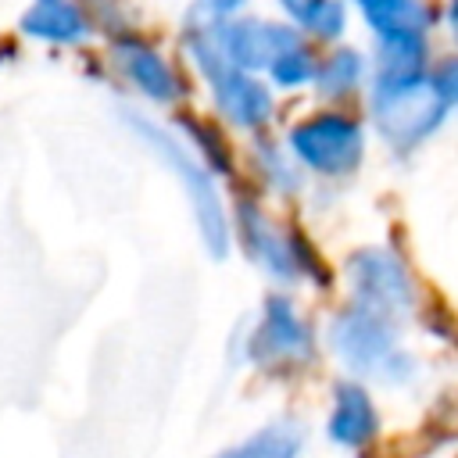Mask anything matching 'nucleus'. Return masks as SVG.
Returning a JSON list of instances; mask_svg holds the SVG:
<instances>
[{
	"label": "nucleus",
	"instance_id": "1a4fd4ad",
	"mask_svg": "<svg viewBox=\"0 0 458 458\" xmlns=\"http://www.w3.org/2000/svg\"><path fill=\"white\" fill-rule=\"evenodd\" d=\"M208 89H211V100H215L218 114L236 129H261L276 111L272 89L254 72H243L236 64L211 75Z\"/></svg>",
	"mask_w": 458,
	"mask_h": 458
},
{
	"label": "nucleus",
	"instance_id": "7ed1b4c3",
	"mask_svg": "<svg viewBox=\"0 0 458 458\" xmlns=\"http://www.w3.org/2000/svg\"><path fill=\"white\" fill-rule=\"evenodd\" d=\"M444 118H447V100L440 97V89L433 86L429 75L419 72V75H404V79H376L372 122L390 147L408 150V147L422 143L426 136H433L440 129Z\"/></svg>",
	"mask_w": 458,
	"mask_h": 458
},
{
	"label": "nucleus",
	"instance_id": "0eeeda50",
	"mask_svg": "<svg viewBox=\"0 0 458 458\" xmlns=\"http://www.w3.org/2000/svg\"><path fill=\"white\" fill-rule=\"evenodd\" d=\"M211 29H215L222 54L243 72H265L283 47L301 39V32L290 29L286 21H272V18H258V14L211 18Z\"/></svg>",
	"mask_w": 458,
	"mask_h": 458
},
{
	"label": "nucleus",
	"instance_id": "412c9836",
	"mask_svg": "<svg viewBox=\"0 0 458 458\" xmlns=\"http://www.w3.org/2000/svg\"><path fill=\"white\" fill-rule=\"evenodd\" d=\"M276 4H279V11H283L290 21H297V25H301V21H304V18H308L322 0H276Z\"/></svg>",
	"mask_w": 458,
	"mask_h": 458
},
{
	"label": "nucleus",
	"instance_id": "dca6fc26",
	"mask_svg": "<svg viewBox=\"0 0 458 458\" xmlns=\"http://www.w3.org/2000/svg\"><path fill=\"white\" fill-rule=\"evenodd\" d=\"M315 68H318L315 54L304 47V39H293L290 47H283V50L272 57V64H268L265 72H268V79H272L276 86L297 89V86L315 82Z\"/></svg>",
	"mask_w": 458,
	"mask_h": 458
},
{
	"label": "nucleus",
	"instance_id": "ddd939ff",
	"mask_svg": "<svg viewBox=\"0 0 458 458\" xmlns=\"http://www.w3.org/2000/svg\"><path fill=\"white\" fill-rule=\"evenodd\" d=\"M426 61L422 32H379L376 43V79H404L419 75Z\"/></svg>",
	"mask_w": 458,
	"mask_h": 458
},
{
	"label": "nucleus",
	"instance_id": "2eb2a0df",
	"mask_svg": "<svg viewBox=\"0 0 458 458\" xmlns=\"http://www.w3.org/2000/svg\"><path fill=\"white\" fill-rule=\"evenodd\" d=\"M361 75H365L361 54L351 50V47H336V50L315 68V86H318V93H326V97H344V93H351V89L361 82Z\"/></svg>",
	"mask_w": 458,
	"mask_h": 458
},
{
	"label": "nucleus",
	"instance_id": "f8f14e48",
	"mask_svg": "<svg viewBox=\"0 0 458 458\" xmlns=\"http://www.w3.org/2000/svg\"><path fill=\"white\" fill-rule=\"evenodd\" d=\"M376 429H379V415L369 390L354 379H340L333 386V411L326 422L329 440L340 447H365L376 437Z\"/></svg>",
	"mask_w": 458,
	"mask_h": 458
},
{
	"label": "nucleus",
	"instance_id": "423d86ee",
	"mask_svg": "<svg viewBox=\"0 0 458 458\" xmlns=\"http://www.w3.org/2000/svg\"><path fill=\"white\" fill-rule=\"evenodd\" d=\"M347 279L354 290V304L372 308L379 315H404L415 308V283L404 261L386 247H361L347 261Z\"/></svg>",
	"mask_w": 458,
	"mask_h": 458
},
{
	"label": "nucleus",
	"instance_id": "a211bd4d",
	"mask_svg": "<svg viewBox=\"0 0 458 458\" xmlns=\"http://www.w3.org/2000/svg\"><path fill=\"white\" fill-rule=\"evenodd\" d=\"M301 29L311 32V36H318V39H340L344 29H347V11H344L340 0H322V4L301 21Z\"/></svg>",
	"mask_w": 458,
	"mask_h": 458
},
{
	"label": "nucleus",
	"instance_id": "6ab92c4d",
	"mask_svg": "<svg viewBox=\"0 0 458 458\" xmlns=\"http://www.w3.org/2000/svg\"><path fill=\"white\" fill-rule=\"evenodd\" d=\"M182 125H186V129H190V136L200 143V157H204L211 168L225 172V168H229V161H225V147H222V136H218L211 125H204V122H193V118H182Z\"/></svg>",
	"mask_w": 458,
	"mask_h": 458
},
{
	"label": "nucleus",
	"instance_id": "4be33fe9",
	"mask_svg": "<svg viewBox=\"0 0 458 458\" xmlns=\"http://www.w3.org/2000/svg\"><path fill=\"white\" fill-rule=\"evenodd\" d=\"M200 4H204L208 14H215V18H229V14H236L247 0H200Z\"/></svg>",
	"mask_w": 458,
	"mask_h": 458
},
{
	"label": "nucleus",
	"instance_id": "20e7f679",
	"mask_svg": "<svg viewBox=\"0 0 458 458\" xmlns=\"http://www.w3.org/2000/svg\"><path fill=\"white\" fill-rule=\"evenodd\" d=\"M293 157L318 175H351L365 154V132L351 114L318 111L290 129Z\"/></svg>",
	"mask_w": 458,
	"mask_h": 458
},
{
	"label": "nucleus",
	"instance_id": "4468645a",
	"mask_svg": "<svg viewBox=\"0 0 458 458\" xmlns=\"http://www.w3.org/2000/svg\"><path fill=\"white\" fill-rule=\"evenodd\" d=\"M301 447H304V429L297 422H272L215 458H297Z\"/></svg>",
	"mask_w": 458,
	"mask_h": 458
},
{
	"label": "nucleus",
	"instance_id": "5701e85b",
	"mask_svg": "<svg viewBox=\"0 0 458 458\" xmlns=\"http://www.w3.org/2000/svg\"><path fill=\"white\" fill-rule=\"evenodd\" d=\"M358 7H361V14H365V21H372V18H379L383 11H390L394 4H401V0H354Z\"/></svg>",
	"mask_w": 458,
	"mask_h": 458
},
{
	"label": "nucleus",
	"instance_id": "6e6552de",
	"mask_svg": "<svg viewBox=\"0 0 458 458\" xmlns=\"http://www.w3.org/2000/svg\"><path fill=\"white\" fill-rule=\"evenodd\" d=\"M236 233H240V243L250 254V261L268 268L276 279H297L301 276L297 236L283 233L254 200H240L236 204Z\"/></svg>",
	"mask_w": 458,
	"mask_h": 458
},
{
	"label": "nucleus",
	"instance_id": "9b49d317",
	"mask_svg": "<svg viewBox=\"0 0 458 458\" xmlns=\"http://www.w3.org/2000/svg\"><path fill=\"white\" fill-rule=\"evenodd\" d=\"M18 29L29 39L54 43V47H75L93 32V21L79 0H32L21 11Z\"/></svg>",
	"mask_w": 458,
	"mask_h": 458
},
{
	"label": "nucleus",
	"instance_id": "f3484780",
	"mask_svg": "<svg viewBox=\"0 0 458 458\" xmlns=\"http://www.w3.org/2000/svg\"><path fill=\"white\" fill-rule=\"evenodd\" d=\"M254 161H258V172L279 190V193H293L297 190V172H293V165L286 161V154L272 143V140H261L258 147H254Z\"/></svg>",
	"mask_w": 458,
	"mask_h": 458
},
{
	"label": "nucleus",
	"instance_id": "39448f33",
	"mask_svg": "<svg viewBox=\"0 0 458 458\" xmlns=\"http://www.w3.org/2000/svg\"><path fill=\"white\" fill-rule=\"evenodd\" d=\"M247 358L268 372H290L315 358V340L308 322L297 315L286 293L265 297L261 322L247 336Z\"/></svg>",
	"mask_w": 458,
	"mask_h": 458
},
{
	"label": "nucleus",
	"instance_id": "b1692460",
	"mask_svg": "<svg viewBox=\"0 0 458 458\" xmlns=\"http://www.w3.org/2000/svg\"><path fill=\"white\" fill-rule=\"evenodd\" d=\"M447 21H451V32H454V39H458V0H451V7H447Z\"/></svg>",
	"mask_w": 458,
	"mask_h": 458
},
{
	"label": "nucleus",
	"instance_id": "9d476101",
	"mask_svg": "<svg viewBox=\"0 0 458 458\" xmlns=\"http://www.w3.org/2000/svg\"><path fill=\"white\" fill-rule=\"evenodd\" d=\"M114 68L154 104H172L182 97V79L179 72L168 64V57L150 47L147 39H114L111 47Z\"/></svg>",
	"mask_w": 458,
	"mask_h": 458
},
{
	"label": "nucleus",
	"instance_id": "f257e3e1",
	"mask_svg": "<svg viewBox=\"0 0 458 458\" xmlns=\"http://www.w3.org/2000/svg\"><path fill=\"white\" fill-rule=\"evenodd\" d=\"M125 125H129V129L175 172V179L182 182L186 200H190L193 218H197L200 243L208 247V254H211V258H225V250H229V233H233V229H229V215H225V204H222V197H218V190H215V182H211L208 165H204L200 157H193L168 129L154 125L150 118L136 114V111H125Z\"/></svg>",
	"mask_w": 458,
	"mask_h": 458
},
{
	"label": "nucleus",
	"instance_id": "f03ea898",
	"mask_svg": "<svg viewBox=\"0 0 458 458\" xmlns=\"http://www.w3.org/2000/svg\"><path fill=\"white\" fill-rule=\"evenodd\" d=\"M329 347L354 376H365V379L404 383L415 372V361L397 344L394 318L361 304L340 311L329 322Z\"/></svg>",
	"mask_w": 458,
	"mask_h": 458
},
{
	"label": "nucleus",
	"instance_id": "aec40b11",
	"mask_svg": "<svg viewBox=\"0 0 458 458\" xmlns=\"http://www.w3.org/2000/svg\"><path fill=\"white\" fill-rule=\"evenodd\" d=\"M429 79H433V86L440 89V97L447 100V107L458 104V57H447Z\"/></svg>",
	"mask_w": 458,
	"mask_h": 458
}]
</instances>
